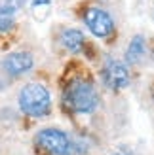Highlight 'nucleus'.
<instances>
[{
  "label": "nucleus",
  "instance_id": "nucleus-12",
  "mask_svg": "<svg viewBox=\"0 0 154 155\" xmlns=\"http://www.w3.org/2000/svg\"><path fill=\"white\" fill-rule=\"evenodd\" d=\"M114 155H124V153H114Z\"/></svg>",
  "mask_w": 154,
  "mask_h": 155
},
{
  "label": "nucleus",
  "instance_id": "nucleus-5",
  "mask_svg": "<svg viewBox=\"0 0 154 155\" xmlns=\"http://www.w3.org/2000/svg\"><path fill=\"white\" fill-rule=\"evenodd\" d=\"M103 80L110 89H124L129 83V72L118 61H109L103 70Z\"/></svg>",
  "mask_w": 154,
  "mask_h": 155
},
{
  "label": "nucleus",
  "instance_id": "nucleus-1",
  "mask_svg": "<svg viewBox=\"0 0 154 155\" xmlns=\"http://www.w3.org/2000/svg\"><path fill=\"white\" fill-rule=\"evenodd\" d=\"M63 102L68 110L76 114H89L97 106V93L93 85L86 80H72L68 81L63 93Z\"/></svg>",
  "mask_w": 154,
  "mask_h": 155
},
{
  "label": "nucleus",
  "instance_id": "nucleus-4",
  "mask_svg": "<svg viewBox=\"0 0 154 155\" xmlns=\"http://www.w3.org/2000/svg\"><path fill=\"white\" fill-rule=\"evenodd\" d=\"M84 19H86V25L88 28L93 32L97 38H107L112 34L114 30V21L109 13L101 8H89L84 15Z\"/></svg>",
  "mask_w": 154,
  "mask_h": 155
},
{
  "label": "nucleus",
  "instance_id": "nucleus-11",
  "mask_svg": "<svg viewBox=\"0 0 154 155\" xmlns=\"http://www.w3.org/2000/svg\"><path fill=\"white\" fill-rule=\"evenodd\" d=\"M40 4H44V6H50V0H33V8H38Z\"/></svg>",
  "mask_w": 154,
  "mask_h": 155
},
{
  "label": "nucleus",
  "instance_id": "nucleus-9",
  "mask_svg": "<svg viewBox=\"0 0 154 155\" xmlns=\"http://www.w3.org/2000/svg\"><path fill=\"white\" fill-rule=\"evenodd\" d=\"M13 15L15 12L10 6H6V4L0 6V32H6V30H10L13 27Z\"/></svg>",
  "mask_w": 154,
  "mask_h": 155
},
{
  "label": "nucleus",
  "instance_id": "nucleus-3",
  "mask_svg": "<svg viewBox=\"0 0 154 155\" xmlns=\"http://www.w3.org/2000/svg\"><path fill=\"white\" fill-rule=\"evenodd\" d=\"M36 148L46 155H67L71 151V138L59 129H44L34 138Z\"/></svg>",
  "mask_w": 154,
  "mask_h": 155
},
{
  "label": "nucleus",
  "instance_id": "nucleus-10",
  "mask_svg": "<svg viewBox=\"0 0 154 155\" xmlns=\"http://www.w3.org/2000/svg\"><path fill=\"white\" fill-rule=\"evenodd\" d=\"M4 4H6V6H10V8H12L13 12H17L19 8H21L23 4H25V0H6Z\"/></svg>",
  "mask_w": 154,
  "mask_h": 155
},
{
  "label": "nucleus",
  "instance_id": "nucleus-7",
  "mask_svg": "<svg viewBox=\"0 0 154 155\" xmlns=\"http://www.w3.org/2000/svg\"><path fill=\"white\" fill-rule=\"evenodd\" d=\"M61 42H63L65 49L72 51V53H78L84 49V44H86V38H84V34L80 32V30L76 28H67L63 36H61Z\"/></svg>",
  "mask_w": 154,
  "mask_h": 155
},
{
  "label": "nucleus",
  "instance_id": "nucleus-2",
  "mask_svg": "<svg viewBox=\"0 0 154 155\" xmlns=\"http://www.w3.org/2000/svg\"><path fill=\"white\" fill-rule=\"evenodd\" d=\"M19 108L30 117H44L51 108L50 91L42 83H29L19 93Z\"/></svg>",
  "mask_w": 154,
  "mask_h": 155
},
{
  "label": "nucleus",
  "instance_id": "nucleus-6",
  "mask_svg": "<svg viewBox=\"0 0 154 155\" xmlns=\"http://www.w3.org/2000/svg\"><path fill=\"white\" fill-rule=\"evenodd\" d=\"M2 64H4V70L8 74L19 76V74H25L33 68V57H30V53H27V51H15V53L6 55Z\"/></svg>",
  "mask_w": 154,
  "mask_h": 155
},
{
  "label": "nucleus",
  "instance_id": "nucleus-8",
  "mask_svg": "<svg viewBox=\"0 0 154 155\" xmlns=\"http://www.w3.org/2000/svg\"><path fill=\"white\" fill-rule=\"evenodd\" d=\"M143 55H145V40H143V36H135L129 42L126 59H128V63H137Z\"/></svg>",
  "mask_w": 154,
  "mask_h": 155
}]
</instances>
